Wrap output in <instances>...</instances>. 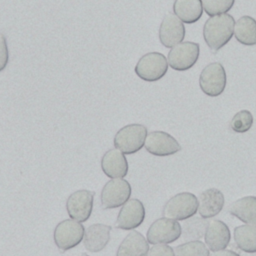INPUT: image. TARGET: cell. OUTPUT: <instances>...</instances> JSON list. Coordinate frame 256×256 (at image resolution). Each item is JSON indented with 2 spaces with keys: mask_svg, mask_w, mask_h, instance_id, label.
Listing matches in <instances>:
<instances>
[{
  "mask_svg": "<svg viewBox=\"0 0 256 256\" xmlns=\"http://www.w3.org/2000/svg\"><path fill=\"white\" fill-rule=\"evenodd\" d=\"M235 20L230 14L212 16L206 20L203 27V37L207 46L217 51L224 47L234 34Z\"/></svg>",
  "mask_w": 256,
  "mask_h": 256,
  "instance_id": "1",
  "label": "cell"
},
{
  "mask_svg": "<svg viewBox=\"0 0 256 256\" xmlns=\"http://www.w3.org/2000/svg\"><path fill=\"white\" fill-rule=\"evenodd\" d=\"M147 128L142 124H129L117 131L114 137L115 148L123 154H133L145 144Z\"/></svg>",
  "mask_w": 256,
  "mask_h": 256,
  "instance_id": "2",
  "label": "cell"
},
{
  "mask_svg": "<svg viewBox=\"0 0 256 256\" xmlns=\"http://www.w3.org/2000/svg\"><path fill=\"white\" fill-rule=\"evenodd\" d=\"M198 212V199L189 192H182L170 198L163 207V216L172 220H186Z\"/></svg>",
  "mask_w": 256,
  "mask_h": 256,
  "instance_id": "3",
  "label": "cell"
},
{
  "mask_svg": "<svg viewBox=\"0 0 256 256\" xmlns=\"http://www.w3.org/2000/svg\"><path fill=\"white\" fill-rule=\"evenodd\" d=\"M134 70L136 75L144 81H158L167 73L168 61L162 53L149 52L139 59Z\"/></svg>",
  "mask_w": 256,
  "mask_h": 256,
  "instance_id": "4",
  "label": "cell"
},
{
  "mask_svg": "<svg viewBox=\"0 0 256 256\" xmlns=\"http://www.w3.org/2000/svg\"><path fill=\"white\" fill-rule=\"evenodd\" d=\"M85 229L80 222L66 219L57 224L54 229L53 238L57 248L61 251L70 250L81 243L84 238Z\"/></svg>",
  "mask_w": 256,
  "mask_h": 256,
  "instance_id": "5",
  "label": "cell"
},
{
  "mask_svg": "<svg viewBox=\"0 0 256 256\" xmlns=\"http://www.w3.org/2000/svg\"><path fill=\"white\" fill-rule=\"evenodd\" d=\"M200 55L198 43L181 42L171 48L168 53V65L176 71H186L192 68Z\"/></svg>",
  "mask_w": 256,
  "mask_h": 256,
  "instance_id": "6",
  "label": "cell"
},
{
  "mask_svg": "<svg viewBox=\"0 0 256 256\" xmlns=\"http://www.w3.org/2000/svg\"><path fill=\"white\" fill-rule=\"evenodd\" d=\"M131 186L128 181L122 178H115L108 181L100 195L103 209H114L124 205L131 196Z\"/></svg>",
  "mask_w": 256,
  "mask_h": 256,
  "instance_id": "7",
  "label": "cell"
},
{
  "mask_svg": "<svg viewBox=\"0 0 256 256\" xmlns=\"http://www.w3.org/2000/svg\"><path fill=\"white\" fill-rule=\"evenodd\" d=\"M199 85L207 96L221 95L226 87V72L222 64L218 62L208 64L200 73Z\"/></svg>",
  "mask_w": 256,
  "mask_h": 256,
  "instance_id": "8",
  "label": "cell"
},
{
  "mask_svg": "<svg viewBox=\"0 0 256 256\" xmlns=\"http://www.w3.org/2000/svg\"><path fill=\"white\" fill-rule=\"evenodd\" d=\"M181 234V225L176 220L164 217L155 220L150 225L146 239L148 243L153 245L169 244L179 239Z\"/></svg>",
  "mask_w": 256,
  "mask_h": 256,
  "instance_id": "9",
  "label": "cell"
},
{
  "mask_svg": "<svg viewBox=\"0 0 256 256\" xmlns=\"http://www.w3.org/2000/svg\"><path fill=\"white\" fill-rule=\"evenodd\" d=\"M94 192L89 190H77L70 194L66 201L68 215L78 222L87 221L93 210Z\"/></svg>",
  "mask_w": 256,
  "mask_h": 256,
  "instance_id": "10",
  "label": "cell"
},
{
  "mask_svg": "<svg viewBox=\"0 0 256 256\" xmlns=\"http://www.w3.org/2000/svg\"><path fill=\"white\" fill-rule=\"evenodd\" d=\"M145 149L155 156H169L181 150L178 141L170 134L163 131H152L145 139Z\"/></svg>",
  "mask_w": 256,
  "mask_h": 256,
  "instance_id": "11",
  "label": "cell"
},
{
  "mask_svg": "<svg viewBox=\"0 0 256 256\" xmlns=\"http://www.w3.org/2000/svg\"><path fill=\"white\" fill-rule=\"evenodd\" d=\"M145 219V208L138 199H129L118 213L115 226L123 230H133L139 227Z\"/></svg>",
  "mask_w": 256,
  "mask_h": 256,
  "instance_id": "12",
  "label": "cell"
},
{
  "mask_svg": "<svg viewBox=\"0 0 256 256\" xmlns=\"http://www.w3.org/2000/svg\"><path fill=\"white\" fill-rule=\"evenodd\" d=\"M185 37L183 22L173 14L166 15L159 27V40L166 48H173L181 43Z\"/></svg>",
  "mask_w": 256,
  "mask_h": 256,
  "instance_id": "13",
  "label": "cell"
},
{
  "mask_svg": "<svg viewBox=\"0 0 256 256\" xmlns=\"http://www.w3.org/2000/svg\"><path fill=\"white\" fill-rule=\"evenodd\" d=\"M205 244L212 252L225 249L231 239L228 226L220 220H212L208 223L205 232Z\"/></svg>",
  "mask_w": 256,
  "mask_h": 256,
  "instance_id": "14",
  "label": "cell"
},
{
  "mask_svg": "<svg viewBox=\"0 0 256 256\" xmlns=\"http://www.w3.org/2000/svg\"><path fill=\"white\" fill-rule=\"evenodd\" d=\"M224 203V195L220 190L216 188L207 189L198 197V213L202 218H212L221 212Z\"/></svg>",
  "mask_w": 256,
  "mask_h": 256,
  "instance_id": "15",
  "label": "cell"
},
{
  "mask_svg": "<svg viewBox=\"0 0 256 256\" xmlns=\"http://www.w3.org/2000/svg\"><path fill=\"white\" fill-rule=\"evenodd\" d=\"M101 168L104 174L112 179L123 178L128 173V162L117 148L108 150L101 159Z\"/></svg>",
  "mask_w": 256,
  "mask_h": 256,
  "instance_id": "16",
  "label": "cell"
},
{
  "mask_svg": "<svg viewBox=\"0 0 256 256\" xmlns=\"http://www.w3.org/2000/svg\"><path fill=\"white\" fill-rule=\"evenodd\" d=\"M111 227L105 224H92L86 230L83 238L84 247L90 252L103 250L110 241Z\"/></svg>",
  "mask_w": 256,
  "mask_h": 256,
  "instance_id": "17",
  "label": "cell"
},
{
  "mask_svg": "<svg viewBox=\"0 0 256 256\" xmlns=\"http://www.w3.org/2000/svg\"><path fill=\"white\" fill-rule=\"evenodd\" d=\"M148 251L147 239L140 232L132 230L120 243L116 256H147Z\"/></svg>",
  "mask_w": 256,
  "mask_h": 256,
  "instance_id": "18",
  "label": "cell"
},
{
  "mask_svg": "<svg viewBox=\"0 0 256 256\" xmlns=\"http://www.w3.org/2000/svg\"><path fill=\"white\" fill-rule=\"evenodd\" d=\"M173 12L182 22L186 24L195 23L203 13L202 0H175Z\"/></svg>",
  "mask_w": 256,
  "mask_h": 256,
  "instance_id": "19",
  "label": "cell"
},
{
  "mask_svg": "<svg viewBox=\"0 0 256 256\" xmlns=\"http://www.w3.org/2000/svg\"><path fill=\"white\" fill-rule=\"evenodd\" d=\"M229 212L246 224L256 225V197L246 196L237 199L230 205Z\"/></svg>",
  "mask_w": 256,
  "mask_h": 256,
  "instance_id": "20",
  "label": "cell"
},
{
  "mask_svg": "<svg viewBox=\"0 0 256 256\" xmlns=\"http://www.w3.org/2000/svg\"><path fill=\"white\" fill-rule=\"evenodd\" d=\"M236 40L246 46L256 45V20L251 16H242L234 26Z\"/></svg>",
  "mask_w": 256,
  "mask_h": 256,
  "instance_id": "21",
  "label": "cell"
},
{
  "mask_svg": "<svg viewBox=\"0 0 256 256\" xmlns=\"http://www.w3.org/2000/svg\"><path fill=\"white\" fill-rule=\"evenodd\" d=\"M237 247L246 253H256V225H241L234 229Z\"/></svg>",
  "mask_w": 256,
  "mask_h": 256,
  "instance_id": "22",
  "label": "cell"
},
{
  "mask_svg": "<svg viewBox=\"0 0 256 256\" xmlns=\"http://www.w3.org/2000/svg\"><path fill=\"white\" fill-rule=\"evenodd\" d=\"M209 222L205 218L192 216L186 220L182 225V239L189 241H197L201 239L206 232V228Z\"/></svg>",
  "mask_w": 256,
  "mask_h": 256,
  "instance_id": "23",
  "label": "cell"
},
{
  "mask_svg": "<svg viewBox=\"0 0 256 256\" xmlns=\"http://www.w3.org/2000/svg\"><path fill=\"white\" fill-rule=\"evenodd\" d=\"M175 256H209L208 247L201 241H189L174 249Z\"/></svg>",
  "mask_w": 256,
  "mask_h": 256,
  "instance_id": "24",
  "label": "cell"
},
{
  "mask_svg": "<svg viewBox=\"0 0 256 256\" xmlns=\"http://www.w3.org/2000/svg\"><path fill=\"white\" fill-rule=\"evenodd\" d=\"M235 0H202L203 10L208 16L225 14L234 5Z\"/></svg>",
  "mask_w": 256,
  "mask_h": 256,
  "instance_id": "25",
  "label": "cell"
},
{
  "mask_svg": "<svg viewBox=\"0 0 256 256\" xmlns=\"http://www.w3.org/2000/svg\"><path fill=\"white\" fill-rule=\"evenodd\" d=\"M253 124V116L248 110H241L237 112L230 123V127L234 132L245 133L250 130Z\"/></svg>",
  "mask_w": 256,
  "mask_h": 256,
  "instance_id": "26",
  "label": "cell"
},
{
  "mask_svg": "<svg viewBox=\"0 0 256 256\" xmlns=\"http://www.w3.org/2000/svg\"><path fill=\"white\" fill-rule=\"evenodd\" d=\"M147 256H175L174 249L166 244H156L149 248Z\"/></svg>",
  "mask_w": 256,
  "mask_h": 256,
  "instance_id": "27",
  "label": "cell"
},
{
  "mask_svg": "<svg viewBox=\"0 0 256 256\" xmlns=\"http://www.w3.org/2000/svg\"><path fill=\"white\" fill-rule=\"evenodd\" d=\"M9 61V51L5 36L0 32V72L3 71Z\"/></svg>",
  "mask_w": 256,
  "mask_h": 256,
  "instance_id": "28",
  "label": "cell"
},
{
  "mask_svg": "<svg viewBox=\"0 0 256 256\" xmlns=\"http://www.w3.org/2000/svg\"><path fill=\"white\" fill-rule=\"evenodd\" d=\"M209 256H240V255L238 253L232 251V250L223 249V250L215 251L212 254H209Z\"/></svg>",
  "mask_w": 256,
  "mask_h": 256,
  "instance_id": "29",
  "label": "cell"
},
{
  "mask_svg": "<svg viewBox=\"0 0 256 256\" xmlns=\"http://www.w3.org/2000/svg\"><path fill=\"white\" fill-rule=\"evenodd\" d=\"M81 256H89V255H87V254H83V255H81Z\"/></svg>",
  "mask_w": 256,
  "mask_h": 256,
  "instance_id": "30",
  "label": "cell"
}]
</instances>
